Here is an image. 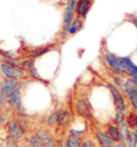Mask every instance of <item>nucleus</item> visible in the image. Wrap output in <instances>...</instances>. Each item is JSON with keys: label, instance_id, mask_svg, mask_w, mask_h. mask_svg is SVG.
<instances>
[{"label": "nucleus", "instance_id": "nucleus-5", "mask_svg": "<svg viewBox=\"0 0 137 147\" xmlns=\"http://www.w3.org/2000/svg\"><path fill=\"white\" fill-rule=\"evenodd\" d=\"M0 75L3 78H15L18 81H25L29 78L28 74L25 70L14 67L12 65H9V63H4V62L0 63Z\"/></svg>", "mask_w": 137, "mask_h": 147}, {"label": "nucleus", "instance_id": "nucleus-17", "mask_svg": "<svg viewBox=\"0 0 137 147\" xmlns=\"http://www.w3.org/2000/svg\"><path fill=\"white\" fill-rule=\"evenodd\" d=\"M76 17V12L72 10V9L65 5L64 10H63V17H62V25H61V31H63L68 28V26L71 25L74 18Z\"/></svg>", "mask_w": 137, "mask_h": 147}, {"label": "nucleus", "instance_id": "nucleus-29", "mask_svg": "<svg viewBox=\"0 0 137 147\" xmlns=\"http://www.w3.org/2000/svg\"><path fill=\"white\" fill-rule=\"evenodd\" d=\"M81 147H97V144L95 142L94 138H90V136H86L85 139L81 142Z\"/></svg>", "mask_w": 137, "mask_h": 147}, {"label": "nucleus", "instance_id": "nucleus-9", "mask_svg": "<svg viewBox=\"0 0 137 147\" xmlns=\"http://www.w3.org/2000/svg\"><path fill=\"white\" fill-rule=\"evenodd\" d=\"M56 49V44H46L42 46H36V47H31L28 49L25 52V57L32 58V59H38V58L43 57L44 55L50 53Z\"/></svg>", "mask_w": 137, "mask_h": 147}, {"label": "nucleus", "instance_id": "nucleus-34", "mask_svg": "<svg viewBox=\"0 0 137 147\" xmlns=\"http://www.w3.org/2000/svg\"><path fill=\"white\" fill-rule=\"evenodd\" d=\"M131 78H133V81L135 82V84H136V86H137V74H136V75H133V76H131Z\"/></svg>", "mask_w": 137, "mask_h": 147}, {"label": "nucleus", "instance_id": "nucleus-20", "mask_svg": "<svg viewBox=\"0 0 137 147\" xmlns=\"http://www.w3.org/2000/svg\"><path fill=\"white\" fill-rule=\"evenodd\" d=\"M119 128H120L121 142H122V143H126V141H128L130 134H131L132 129L129 127V125L126 123V121H124V123H122L121 125H119Z\"/></svg>", "mask_w": 137, "mask_h": 147}, {"label": "nucleus", "instance_id": "nucleus-3", "mask_svg": "<svg viewBox=\"0 0 137 147\" xmlns=\"http://www.w3.org/2000/svg\"><path fill=\"white\" fill-rule=\"evenodd\" d=\"M3 127L5 130V142L21 143L25 141L26 134L19 128L14 115H11V117L9 118V120Z\"/></svg>", "mask_w": 137, "mask_h": 147}, {"label": "nucleus", "instance_id": "nucleus-6", "mask_svg": "<svg viewBox=\"0 0 137 147\" xmlns=\"http://www.w3.org/2000/svg\"><path fill=\"white\" fill-rule=\"evenodd\" d=\"M104 60H105V62H106V65H108L109 70H110L113 74H117V75H121V76L128 78L124 72V69H123V67H122V63H121L120 56H119V55H116V54L111 53V52L106 51L104 53Z\"/></svg>", "mask_w": 137, "mask_h": 147}, {"label": "nucleus", "instance_id": "nucleus-35", "mask_svg": "<svg viewBox=\"0 0 137 147\" xmlns=\"http://www.w3.org/2000/svg\"><path fill=\"white\" fill-rule=\"evenodd\" d=\"M135 130L137 131V117H136V126H135Z\"/></svg>", "mask_w": 137, "mask_h": 147}, {"label": "nucleus", "instance_id": "nucleus-13", "mask_svg": "<svg viewBox=\"0 0 137 147\" xmlns=\"http://www.w3.org/2000/svg\"><path fill=\"white\" fill-rule=\"evenodd\" d=\"M14 117L16 119L17 123H18L19 128L21 129V131L26 135L33 130L31 119L29 118L28 114H26V113H14Z\"/></svg>", "mask_w": 137, "mask_h": 147}, {"label": "nucleus", "instance_id": "nucleus-30", "mask_svg": "<svg viewBox=\"0 0 137 147\" xmlns=\"http://www.w3.org/2000/svg\"><path fill=\"white\" fill-rule=\"evenodd\" d=\"M78 2H79V0H66V4L65 5L70 7L72 10H74L76 12V9L78 7Z\"/></svg>", "mask_w": 137, "mask_h": 147}, {"label": "nucleus", "instance_id": "nucleus-32", "mask_svg": "<svg viewBox=\"0 0 137 147\" xmlns=\"http://www.w3.org/2000/svg\"><path fill=\"white\" fill-rule=\"evenodd\" d=\"M113 147H128V146H126V144H125V143H122V142H120V143L115 144V146H113Z\"/></svg>", "mask_w": 137, "mask_h": 147}, {"label": "nucleus", "instance_id": "nucleus-27", "mask_svg": "<svg viewBox=\"0 0 137 147\" xmlns=\"http://www.w3.org/2000/svg\"><path fill=\"white\" fill-rule=\"evenodd\" d=\"M10 112H12L11 110H4L0 106V126H4L9 118L11 117Z\"/></svg>", "mask_w": 137, "mask_h": 147}, {"label": "nucleus", "instance_id": "nucleus-1", "mask_svg": "<svg viewBox=\"0 0 137 147\" xmlns=\"http://www.w3.org/2000/svg\"><path fill=\"white\" fill-rule=\"evenodd\" d=\"M20 81L15 78H8L1 76L0 78V106L4 110H10L9 107V99L13 94V91L19 86Z\"/></svg>", "mask_w": 137, "mask_h": 147}, {"label": "nucleus", "instance_id": "nucleus-28", "mask_svg": "<svg viewBox=\"0 0 137 147\" xmlns=\"http://www.w3.org/2000/svg\"><path fill=\"white\" fill-rule=\"evenodd\" d=\"M125 144H126L128 147H137V136L135 130L131 131V134H130L129 139H128Z\"/></svg>", "mask_w": 137, "mask_h": 147}, {"label": "nucleus", "instance_id": "nucleus-33", "mask_svg": "<svg viewBox=\"0 0 137 147\" xmlns=\"http://www.w3.org/2000/svg\"><path fill=\"white\" fill-rule=\"evenodd\" d=\"M17 147H30V146H29L28 144H27V143H26V142L24 141V142H21V143L18 144V146H17Z\"/></svg>", "mask_w": 137, "mask_h": 147}, {"label": "nucleus", "instance_id": "nucleus-10", "mask_svg": "<svg viewBox=\"0 0 137 147\" xmlns=\"http://www.w3.org/2000/svg\"><path fill=\"white\" fill-rule=\"evenodd\" d=\"M83 28H84V20L81 18V17L76 16L68 28L65 29V30H63V31H60V39L61 40H65L66 38L75 36Z\"/></svg>", "mask_w": 137, "mask_h": 147}, {"label": "nucleus", "instance_id": "nucleus-23", "mask_svg": "<svg viewBox=\"0 0 137 147\" xmlns=\"http://www.w3.org/2000/svg\"><path fill=\"white\" fill-rule=\"evenodd\" d=\"M126 98H128V101H129L131 109L137 112V88L132 90L130 94H126Z\"/></svg>", "mask_w": 137, "mask_h": 147}, {"label": "nucleus", "instance_id": "nucleus-22", "mask_svg": "<svg viewBox=\"0 0 137 147\" xmlns=\"http://www.w3.org/2000/svg\"><path fill=\"white\" fill-rule=\"evenodd\" d=\"M136 117H137V112L134 110H131L126 113V119L125 121L129 125V127L132 130H135V126H136Z\"/></svg>", "mask_w": 137, "mask_h": 147}, {"label": "nucleus", "instance_id": "nucleus-2", "mask_svg": "<svg viewBox=\"0 0 137 147\" xmlns=\"http://www.w3.org/2000/svg\"><path fill=\"white\" fill-rule=\"evenodd\" d=\"M106 88H107V90H108L110 96H111V100H113V104L115 110L128 113L131 106H130L128 98L123 94V91L119 89L118 87H116L113 83H107L106 84Z\"/></svg>", "mask_w": 137, "mask_h": 147}, {"label": "nucleus", "instance_id": "nucleus-31", "mask_svg": "<svg viewBox=\"0 0 137 147\" xmlns=\"http://www.w3.org/2000/svg\"><path fill=\"white\" fill-rule=\"evenodd\" d=\"M58 147H68L66 142H65V138L58 140Z\"/></svg>", "mask_w": 137, "mask_h": 147}, {"label": "nucleus", "instance_id": "nucleus-18", "mask_svg": "<svg viewBox=\"0 0 137 147\" xmlns=\"http://www.w3.org/2000/svg\"><path fill=\"white\" fill-rule=\"evenodd\" d=\"M105 131L107 132V134L113 139L115 143H120L121 136H120V128L118 125L111 123H108L105 125Z\"/></svg>", "mask_w": 137, "mask_h": 147}, {"label": "nucleus", "instance_id": "nucleus-25", "mask_svg": "<svg viewBox=\"0 0 137 147\" xmlns=\"http://www.w3.org/2000/svg\"><path fill=\"white\" fill-rule=\"evenodd\" d=\"M65 142H66L68 147H81L83 140H79L77 139V138L72 136V135L66 134V136H65Z\"/></svg>", "mask_w": 137, "mask_h": 147}, {"label": "nucleus", "instance_id": "nucleus-24", "mask_svg": "<svg viewBox=\"0 0 137 147\" xmlns=\"http://www.w3.org/2000/svg\"><path fill=\"white\" fill-rule=\"evenodd\" d=\"M126 119V113L125 112H121V111H115V114L113 115L111 121L116 125H121L122 123H124Z\"/></svg>", "mask_w": 137, "mask_h": 147}, {"label": "nucleus", "instance_id": "nucleus-15", "mask_svg": "<svg viewBox=\"0 0 137 147\" xmlns=\"http://www.w3.org/2000/svg\"><path fill=\"white\" fill-rule=\"evenodd\" d=\"M32 133L36 135L38 139L40 140L42 143H44L45 141H47V140L52 135V133L50 132V130H49V128L45 127L44 125L36 126L33 128Z\"/></svg>", "mask_w": 137, "mask_h": 147}, {"label": "nucleus", "instance_id": "nucleus-36", "mask_svg": "<svg viewBox=\"0 0 137 147\" xmlns=\"http://www.w3.org/2000/svg\"><path fill=\"white\" fill-rule=\"evenodd\" d=\"M135 132H136V136H137V131H136V130H135Z\"/></svg>", "mask_w": 137, "mask_h": 147}, {"label": "nucleus", "instance_id": "nucleus-14", "mask_svg": "<svg viewBox=\"0 0 137 147\" xmlns=\"http://www.w3.org/2000/svg\"><path fill=\"white\" fill-rule=\"evenodd\" d=\"M92 1L93 0H79L78 7L76 9V16L81 17L85 21L87 18V15H88L90 9H91Z\"/></svg>", "mask_w": 137, "mask_h": 147}, {"label": "nucleus", "instance_id": "nucleus-4", "mask_svg": "<svg viewBox=\"0 0 137 147\" xmlns=\"http://www.w3.org/2000/svg\"><path fill=\"white\" fill-rule=\"evenodd\" d=\"M74 112L79 118L86 120H92L93 112L91 103L85 97H76L74 100Z\"/></svg>", "mask_w": 137, "mask_h": 147}, {"label": "nucleus", "instance_id": "nucleus-21", "mask_svg": "<svg viewBox=\"0 0 137 147\" xmlns=\"http://www.w3.org/2000/svg\"><path fill=\"white\" fill-rule=\"evenodd\" d=\"M137 86L135 84V82L133 81V78H131V76H128V78H125L124 80V84H123V88H122V91H123V94L126 96L128 94H130L132 90L136 89Z\"/></svg>", "mask_w": 137, "mask_h": 147}, {"label": "nucleus", "instance_id": "nucleus-12", "mask_svg": "<svg viewBox=\"0 0 137 147\" xmlns=\"http://www.w3.org/2000/svg\"><path fill=\"white\" fill-rule=\"evenodd\" d=\"M93 138L95 140L97 146L100 147H113L116 144L113 139L107 134L105 129H100V128L95 129L93 132Z\"/></svg>", "mask_w": 137, "mask_h": 147}, {"label": "nucleus", "instance_id": "nucleus-26", "mask_svg": "<svg viewBox=\"0 0 137 147\" xmlns=\"http://www.w3.org/2000/svg\"><path fill=\"white\" fill-rule=\"evenodd\" d=\"M124 80H125L124 76L117 75V74H113V76H111V82L110 83H113L116 87H118L120 90H122V88H123V84H124Z\"/></svg>", "mask_w": 137, "mask_h": 147}, {"label": "nucleus", "instance_id": "nucleus-8", "mask_svg": "<svg viewBox=\"0 0 137 147\" xmlns=\"http://www.w3.org/2000/svg\"><path fill=\"white\" fill-rule=\"evenodd\" d=\"M74 116L72 112L68 109H60L59 115H58V123H57V130L66 131L68 132V128L72 126Z\"/></svg>", "mask_w": 137, "mask_h": 147}, {"label": "nucleus", "instance_id": "nucleus-11", "mask_svg": "<svg viewBox=\"0 0 137 147\" xmlns=\"http://www.w3.org/2000/svg\"><path fill=\"white\" fill-rule=\"evenodd\" d=\"M21 69L25 70L27 74H28L29 78H32L36 81H43V78H41L40 73H39V70L36 68V59L32 58H24V61H23V67Z\"/></svg>", "mask_w": 137, "mask_h": 147}, {"label": "nucleus", "instance_id": "nucleus-7", "mask_svg": "<svg viewBox=\"0 0 137 147\" xmlns=\"http://www.w3.org/2000/svg\"><path fill=\"white\" fill-rule=\"evenodd\" d=\"M23 81H20L19 86L13 91L11 97L9 99V107L14 113H24V105H23Z\"/></svg>", "mask_w": 137, "mask_h": 147}, {"label": "nucleus", "instance_id": "nucleus-16", "mask_svg": "<svg viewBox=\"0 0 137 147\" xmlns=\"http://www.w3.org/2000/svg\"><path fill=\"white\" fill-rule=\"evenodd\" d=\"M59 111L60 109H55L54 111H52L49 114L45 115L43 120H42V125H44L45 127H47L49 129L55 128L56 129L57 123H58V115H59Z\"/></svg>", "mask_w": 137, "mask_h": 147}, {"label": "nucleus", "instance_id": "nucleus-19", "mask_svg": "<svg viewBox=\"0 0 137 147\" xmlns=\"http://www.w3.org/2000/svg\"><path fill=\"white\" fill-rule=\"evenodd\" d=\"M25 142L28 144L30 147H45L44 144L42 143L40 140L33 134L32 132H30V133H28V134L26 135Z\"/></svg>", "mask_w": 137, "mask_h": 147}]
</instances>
